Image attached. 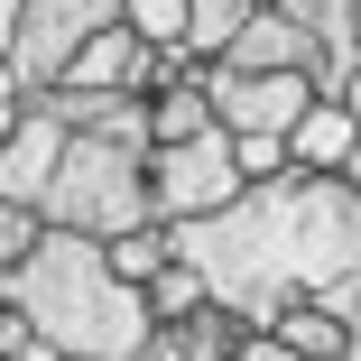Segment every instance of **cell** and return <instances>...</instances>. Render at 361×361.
<instances>
[{
    "instance_id": "cell-20",
    "label": "cell",
    "mask_w": 361,
    "mask_h": 361,
    "mask_svg": "<svg viewBox=\"0 0 361 361\" xmlns=\"http://www.w3.org/2000/svg\"><path fill=\"white\" fill-rule=\"evenodd\" d=\"M334 306H343V315H352V334H361V278H343V287H334Z\"/></svg>"
},
{
    "instance_id": "cell-4",
    "label": "cell",
    "mask_w": 361,
    "mask_h": 361,
    "mask_svg": "<svg viewBox=\"0 0 361 361\" xmlns=\"http://www.w3.org/2000/svg\"><path fill=\"white\" fill-rule=\"evenodd\" d=\"M149 185H158V223H204V213L241 204V158H232V130H195L149 149Z\"/></svg>"
},
{
    "instance_id": "cell-6",
    "label": "cell",
    "mask_w": 361,
    "mask_h": 361,
    "mask_svg": "<svg viewBox=\"0 0 361 361\" xmlns=\"http://www.w3.org/2000/svg\"><path fill=\"white\" fill-rule=\"evenodd\" d=\"M204 93H213V121L223 130H297L315 111V75H287V65H204Z\"/></svg>"
},
{
    "instance_id": "cell-13",
    "label": "cell",
    "mask_w": 361,
    "mask_h": 361,
    "mask_svg": "<svg viewBox=\"0 0 361 361\" xmlns=\"http://www.w3.org/2000/svg\"><path fill=\"white\" fill-rule=\"evenodd\" d=\"M167 259H176V223H139V232H121V241H111V269H121V278H139V287H149Z\"/></svg>"
},
{
    "instance_id": "cell-3",
    "label": "cell",
    "mask_w": 361,
    "mask_h": 361,
    "mask_svg": "<svg viewBox=\"0 0 361 361\" xmlns=\"http://www.w3.org/2000/svg\"><path fill=\"white\" fill-rule=\"evenodd\" d=\"M37 213H47L56 232H93V241H121V232H139V223H158L149 149L75 130V149H65V167H56V185H47Z\"/></svg>"
},
{
    "instance_id": "cell-22",
    "label": "cell",
    "mask_w": 361,
    "mask_h": 361,
    "mask_svg": "<svg viewBox=\"0 0 361 361\" xmlns=\"http://www.w3.org/2000/svg\"><path fill=\"white\" fill-rule=\"evenodd\" d=\"M343 176H352V185H361V139H352V167H343Z\"/></svg>"
},
{
    "instance_id": "cell-7",
    "label": "cell",
    "mask_w": 361,
    "mask_h": 361,
    "mask_svg": "<svg viewBox=\"0 0 361 361\" xmlns=\"http://www.w3.org/2000/svg\"><path fill=\"white\" fill-rule=\"evenodd\" d=\"M65 149H75V130L56 121V102H47V93H28L19 130L0 139V195H19V204H47V185H56Z\"/></svg>"
},
{
    "instance_id": "cell-1",
    "label": "cell",
    "mask_w": 361,
    "mask_h": 361,
    "mask_svg": "<svg viewBox=\"0 0 361 361\" xmlns=\"http://www.w3.org/2000/svg\"><path fill=\"white\" fill-rule=\"evenodd\" d=\"M176 250L213 278L223 306L269 334L297 297H334L343 278H361V185L287 167L269 185H241V204L204 223H176Z\"/></svg>"
},
{
    "instance_id": "cell-2",
    "label": "cell",
    "mask_w": 361,
    "mask_h": 361,
    "mask_svg": "<svg viewBox=\"0 0 361 361\" xmlns=\"http://www.w3.org/2000/svg\"><path fill=\"white\" fill-rule=\"evenodd\" d=\"M0 297H10L65 361H149V334H158L149 287L111 269V241L56 232V223H47V241L19 269H0Z\"/></svg>"
},
{
    "instance_id": "cell-11",
    "label": "cell",
    "mask_w": 361,
    "mask_h": 361,
    "mask_svg": "<svg viewBox=\"0 0 361 361\" xmlns=\"http://www.w3.org/2000/svg\"><path fill=\"white\" fill-rule=\"evenodd\" d=\"M352 139H361V111H352L343 93H315V111L287 130V149H297L306 176H343V167H352Z\"/></svg>"
},
{
    "instance_id": "cell-15",
    "label": "cell",
    "mask_w": 361,
    "mask_h": 361,
    "mask_svg": "<svg viewBox=\"0 0 361 361\" xmlns=\"http://www.w3.org/2000/svg\"><path fill=\"white\" fill-rule=\"evenodd\" d=\"M121 19L149 37V47H167V56H185V28H195V0H121Z\"/></svg>"
},
{
    "instance_id": "cell-5",
    "label": "cell",
    "mask_w": 361,
    "mask_h": 361,
    "mask_svg": "<svg viewBox=\"0 0 361 361\" xmlns=\"http://www.w3.org/2000/svg\"><path fill=\"white\" fill-rule=\"evenodd\" d=\"M111 19H121V0H28L0 56H10V75H19L28 93H47V84L75 75V56H84Z\"/></svg>"
},
{
    "instance_id": "cell-18",
    "label": "cell",
    "mask_w": 361,
    "mask_h": 361,
    "mask_svg": "<svg viewBox=\"0 0 361 361\" xmlns=\"http://www.w3.org/2000/svg\"><path fill=\"white\" fill-rule=\"evenodd\" d=\"M0 361H65V352H56V343H47L19 306H10V324H0Z\"/></svg>"
},
{
    "instance_id": "cell-23",
    "label": "cell",
    "mask_w": 361,
    "mask_h": 361,
    "mask_svg": "<svg viewBox=\"0 0 361 361\" xmlns=\"http://www.w3.org/2000/svg\"><path fill=\"white\" fill-rule=\"evenodd\" d=\"M343 361H361V334H352V352H343Z\"/></svg>"
},
{
    "instance_id": "cell-17",
    "label": "cell",
    "mask_w": 361,
    "mask_h": 361,
    "mask_svg": "<svg viewBox=\"0 0 361 361\" xmlns=\"http://www.w3.org/2000/svg\"><path fill=\"white\" fill-rule=\"evenodd\" d=\"M37 241H47V213H37V204H19V195H0V269H19Z\"/></svg>"
},
{
    "instance_id": "cell-10",
    "label": "cell",
    "mask_w": 361,
    "mask_h": 361,
    "mask_svg": "<svg viewBox=\"0 0 361 361\" xmlns=\"http://www.w3.org/2000/svg\"><path fill=\"white\" fill-rule=\"evenodd\" d=\"M315 47H324V93H343L361 75V0H278Z\"/></svg>"
},
{
    "instance_id": "cell-14",
    "label": "cell",
    "mask_w": 361,
    "mask_h": 361,
    "mask_svg": "<svg viewBox=\"0 0 361 361\" xmlns=\"http://www.w3.org/2000/svg\"><path fill=\"white\" fill-rule=\"evenodd\" d=\"M149 306H158V324H167V315H195V306H213V278H204V269L176 250V259L149 278Z\"/></svg>"
},
{
    "instance_id": "cell-16",
    "label": "cell",
    "mask_w": 361,
    "mask_h": 361,
    "mask_svg": "<svg viewBox=\"0 0 361 361\" xmlns=\"http://www.w3.org/2000/svg\"><path fill=\"white\" fill-rule=\"evenodd\" d=\"M232 158H241V176H250V185H269V176H287V167H297L287 130H232Z\"/></svg>"
},
{
    "instance_id": "cell-12",
    "label": "cell",
    "mask_w": 361,
    "mask_h": 361,
    "mask_svg": "<svg viewBox=\"0 0 361 361\" xmlns=\"http://www.w3.org/2000/svg\"><path fill=\"white\" fill-rule=\"evenodd\" d=\"M269 334H278V343H297L306 361H343V352H352V315H343L334 297H297Z\"/></svg>"
},
{
    "instance_id": "cell-21",
    "label": "cell",
    "mask_w": 361,
    "mask_h": 361,
    "mask_svg": "<svg viewBox=\"0 0 361 361\" xmlns=\"http://www.w3.org/2000/svg\"><path fill=\"white\" fill-rule=\"evenodd\" d=\"M19 10H28V0H0V47H10V28H19Z\"/></svg>"
},
{
    "instance_id": "cell-19",
    "label": "cell",
    "mask_w": 361,
    "mask_h": 361,
    "mask_svg": "<svg viewBox=\"0 0 361 361\" xmlns=\"http://www.w3.org/2000/svg\"><path fill=\"white\" fill-rule=\"evenodd\" d=\"M19 111H28V84L10 75V56H0V139H10V130H19Z\"/></svg>"
},
{
    "instance_id": "cell-9",
    "label": "cell",
    "mask_w": 361,
    "mask_h": 361,
    "mask_svg": "<svg viewBox=\"0 0 361 361\" xmlns=\"http://www.w3.org/2000/svg\"><path fill=\"white\" fill-rule=\"evenodd\" d=\"M56 121L65 130H93V139H130V149H158V121H149V93H93V84H47Z\"/></svg>"
},
{
    "instance_id": "cell-8",
    "label": "cell",
    "mask_w": 361,
    "mask_h": 361,
    "mask_svg": "<svg viewBox=\"0 0 361 361\" xmlns=\"http://www.w3.org/2000/svg\"><path fill=\"white\" fill-rule=\"evenodd\" d=\"M259 324L241 315V306H195V315H167L158 334H149V361H241V343H250Z\"/></svg>"
}]
</instances>
